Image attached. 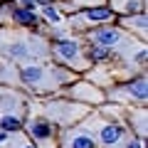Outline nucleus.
I'll use <instances>...</instances> for the list:
<instances>
[{
	"label": "nucleus",
	"mask_w": 148,
	"mask_h": 148,
	"mask_svg": "<svg viewBox=\"0 0 148 148\" xmlns=\"http://www.w3.org/2000/svg\"><path fill=\"white\" fill-rule=\"evenodd\" d=\"M111 10H114V15L116 12H121L123 17L126 15H136V12L143 10V5H146V0H111Z\"/></svg>",
	"instance_id": "9b49d317"
},
{
	"label": "nucleus",
	"mask_w": 148,
	"mask_h": 148,
	"mask_svg": "<svg viewBox=\"0 0 148 148\" xmlns=\"http://www.w3.org/2000/svg\"><path fill=\"white\" fill-rule=\"evenodd\" d=\"M54 54L72 69H86V64H89L86 57L82 54V45L77 40H57L54 42Z\"/></svg>",
	"instance_id": "20e7f679"
},
{
	"label": "nucleus",
	"mask_w": 148,
	"mask_h": 148,
	"mask_svg": "<svg viewBox=\"0 0 148 148\" xmlns=\"http://www.w3.org/2000/svg\"><path fill=\"white\" fill-rule=\"evenodd\" d=\"M27 133H30L35 141H49L52 138V123L45 121V119H32L27 123Z\"/></svg>",
	"instance_id": "1a4fd4ad"
},
{
	"label": "nucleus",
	"mask_w": 148,
	"mask_h": 148,
	"mask_svg": "<svg viewBox=\"0 0 148 148\" xmlns=\"http://www.w3.org/2000/svg\"><path fill=\"white\" fill-rule=\"evenodd\" d=\"M42 3H45V0H42Z\"/></svg>",
	"instance_id": "393cba45"
},
{
	"label": "nucleus",
	"mask_w": 148,
	"mask_h": 148,
	"mask_svg": "<svg viewBox=\"0 0 148 148\" xmlns=\"http://www.w3.org/2000/svg\"><path fill=\"white\" fill-rule=\"evenodd\" d=\"M99 5H106V0H72V3H69L67 8H74V10H77V8H99Z\"/></svg>",
	"instance_id": "a211bd4d"
},
{
	"label": "nucleus",
	"mask_w": 148,
	"mask_h": 148,
	"mask_svg": "<svg viewBox=\"0 0 148 148\" xmlns=\"http://www.w3.org/2000/svg\"><path fill=\"white\" fill-rule=\"evenodd\" d=\"M114 17H116V15H114L111 8L99 5V8H86L79 17H72V25L86 27V25H96V22H109V20H114Z\"/></svg>",
	"instance_id": "423d86ee"
},
{
	"label": "nucleus",
	"mask_w": 148,
	"mask_h": 148,
	"mask_svg": "<svg viewBox=\"0 0 148 148\" xmlns=\"http://www.w3.org/2000/svg\"><path fill=\"white\" fill-rule=\"evenodd\" d=\"M42 15L47 17L52 25H62V12H59V8H54V5H42Z\"/></svg>",
	"instance_id": "f3484780"
},
{
	"label": "nucleus",
	"mask_w": 148,
	"mask_h": 148,
	"mask_svg": "<svg viewBox=\"0 0 148 148\" xmlns=\"http://www.w3.org/2000/svg\"><path fill=\"white\" fill-rule=\"evenodd\" d=\"M99 143H104V146H116L119 141H121V136H123V126L121 123H116V121H99Z\"/></svg>",
	"instance_id": "0eeeda50"
},
{
	"label": "nucleus",
	"mask_w": 148,
	"mask_h": 148,
	"mask_svg": "<svg viewBox=\"0 0 148 148\" xmlns=\"http://www.w3.org/2000/svg\"><path fill=\"white\" fill-rule=\"evenodd\" d=\"M72 96H74V99H79V101H89V104H94V101H104V94L96 91L94 84H86V82H82V84L74 86Z\"/></svg>",
	"instance_id": "9d476101"
},
{
	"label": "nucleus",
	"mask_w": 148,
	"mask_h": 148,
	"mask_svg": "<svg viewBox=\"0 0 148 148\" xmlns=\"http://www.w3.org/2000/svg\"><path fill=\"white\" fill-rule=\"evenodd\" d=\"M10 148H35V143H30L25 136H17L15 141L10 143Z\"/></svg>",
	"instance_id": "aec40b11"
},
{
	"label": "nucleus",
	"mask_w": 148,
	"mask_h": 148,
	"mask_svg": "<svg viewBox=\"0 0 148 148\" xmlns=\"http://www.w3.org/2000/svg\"><path fill=\"white\" fill-rule=\"evenodd\" d=\"M0 94H3V89H0Z\"/></svg>",
	"instance_id": "b1692460"
},
{
	"label": "nucleus",
	"mask_w": 148,
	"mask_h": 148,
	"mask_svg": "<svg viewBox=\"0 0 148 148\" xmlns=\"http://www.w3.org/2000/svg\"><path fill=\"white\" fill-rule=\"evenodd\" d=\"M47 116L52 119L54 123H62V126H69L74 123L77 119L84 116V109L79 104H69V101H57V104H49L47 109Z\"/></svg>",
	"instance_id": "39448f33"
},
{
	"label": "nucleus",
	"mask_w": 148,
	"mask_h": 148,
	"mask_svg": "<svg viewBox=\"0 0 148 148\" xmlns=\"http://www.w3.org/2000/svg\"><path fill=\"white\" fill-rule=\"evenodd\" d=\"M22 128V119L17 114H0V131L3 133H17Z\"/></svg>",
	"instance_id": "4468645a"
},
{
	"label": "nucleus",
	"mask_w": 148,
	"mask_h": 148,
	"mask_svg": "<svg viewBox=\"0 0 148 148\" xmlns=\"http://www.w3.org/2000/svg\"><path fill=\"white\" fill-rule=\"evenodd\" d=\"M86 37L91 40V45H99V47L109 49V52H111V49H123L126 45H136V42H131V40L123 35V30L111 27V25L99 27V30H91Z\"/></svg>",
	"instance_id": "7ed1b4c3"
},
{
	"label": "nucleus",
	"mask_w": 148,
	"mask_h": 148,
	"mask_svg": "<svg viewBox=\"0 0 148 148\" xmlns=\"http://www.w3.org/2000/svg\"><path fill=\"white\" fill-rule=\"evenodd\" d=\"M0 49H3V54H8L12 59H20V62H32V59H40L47 54L45 42L40 37H30V35H15V37L5 35Z\"/></svg>",
	"instance_id": "f03ea898"
},
{
	"label": "nucleus",
	"mask_w": 148,
	"mask_h": 148,
	"mask_svg": "<svg viewBox=\"0 0 148 148\" xmlns=\"http://www.w3.org/2000/svg\"><path fill=\"white\" fill-rule=\"evenodd\" d=\"M20 79L35 91H49V89H57V86L67 79V74H64L62 69L32 62V64H25V67L20 69Z\"/></svg>",
	"instance_id": "f257e3e1"
},
{
	"label": "nucleus",
	"mask_w": 148,
	"mask_h": 148,
	"mask_svg": "<svg viewBox=\"0 0 148 148\" xmlns=\"http://www.w3.org/2000/svg\"><path fill=\"white\" fill-rule=\"evenodd\" d=\"M10 17H12L15 25H22V27H30V25H35V22H37L35 10H27V8H12Z\"/></svg>",
	"instance_id": "ddd939ff"
},
{
	"label": "nucleus",
	"mask_w": 148,
	"mask_h": 148,
	"mask_svg": "<svg viewBox=\"0 0 148 148\" xmlns=\"http://www.w3.org/2000/svg\"><path fill=\"white\" fill-rule=\"evenodd\" d=\"M64 148H96V138L89 131H82L79 128V131H74V133H67Z\"/></svg>",
	"instance_id": "6e6552de"
},
{
	"label": "nucleus",
	"mask_w": 148,
	"mask_h": 148,
	"mask_svg": "<svg viewBox=\"0 0 148 148\" xmlns=\"http://www.w3.org/2000/svg\"><path fill=\"white\" fill-rule=\"evenodd\" d=\"M121 25L126 27V30H136L141 37H146V15L143 12H136V15H126V17H121Z\"/></svg>",
	"instance_id": "f8f14e48"
},
{
	"label": "nucleus",
	"mask_w": 148,
	"mask_h": 148,
	"mask_svg": "<svg viewBox=\"0 0 148 148\" xmlns=\"http://www.w3.org/2000/svg\"><path fill=\"white\" fill-rule=\"evenodd\" d=\"M15 77H20V72L15 69V64L0 62V82H15Z\"/></svg>",
	"instance_id": "dca6fc26"
},
{
	"label": "nucleus",
	"mask_w": 148,
	"mask_h": 148,
	"mask_svg": "<svg viewBox=\"0 0 148 148\" xmlns=\"http://www.w3.org/2000/svg\"><path fill=\"white\" fill-rule=\"evenodd\" d=\"M126 94L128 96H133V99L136 101H146V79H143V77H138V79H131L126 84Z\"/></svg>",
	"instance_id": "2eb2a0df"
},
{
	"label": "nucleus",
	"mask_w": 148,
	"mask_h": 148,
	"mask_svg": "<svg viewBox=\"0 0 148 148\" xmlns=\"http://www.w3.org/2000/svg\"><path fill=\"white\" fill-rule=\"evenodd\" d=\"M89 57L94 59V62H104V59L109 57V49L99 47V45H91V47H89Z\"/></svg>",
	"instance_id": "6ab92c4d"
},
{
	"label": "nucleus",
	"mask_w": 148,
	"mask_h": 148,
	"mask_svg": "<svg viewBox=\"0 0 148 148\" xmlns=\"http://www.w3.org/2000/svg\"><path fill=\"white\" fill-rule=\"evenodd\" d=\"M126 148H143V146H141V141H131Z\"/></svg>",
	"instance_id": "4be33fe9"
},
{
	"label": "nucleus",
	"mask_w": 148,
	"mask_h": 148,
	"mask_svg": "<svg viewBox=\"0 0 148 148\" xmlns=\"http://www.w3.org/2000/svg\"><path fill=\"white\" fill-rule=\"evenodd\" d=\"M3 141H5V133H3V131H0V143H3Z\"/></svg>",
	"instance_id": "5701e85b"
},
{
	"label": "nucleus",
	"mask_w": 148,
	"mask_h": 148,
	"mask_svg": "<svg viewBox=\"0 0 148 148\" xmlns=\"http://www.w3.org/2000/svg\"><path fill=\"white\" fill-rule=\"evenodd\" d=\"M40 148H57L52 141H40Z\"/></svg>",
	"instance_id": "412c9836"
}]
</instances>
